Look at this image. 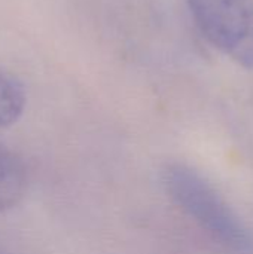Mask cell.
<instances>
[{
    "mask_svg": "<svg viewBox=\"0 0 253 254\" xmlns=\"http://www.w3.org/2000/svg\"><path fill=\"white\" fill-rule=\"evenodd\" d=\"M163 186L170 199L216 244L234 254L253 253L249 229L198 171L182 164L167 165Z\"/></svg>",
    "mask_w": 253,
    "mask_h": 254,
    "instance_id": "cell-1",
    "label": "cell"
},
{
    "mask_svg": "<svg viewBox=\"0 0 253 254\" xmlns=\"http://www.w3.org/2000/svg\"><path fill=\"white\" fill-rule=\"evenodd\" d=\"M207 40L253 70V0H186Z\"/></svg>",
    "mask_w": 253,
    "mask_h": 254,
    "instance_id": "cell-2",
    "label": "cell"
},
{
    "mask_svg": "<svg viewBox=\"0 0 253 254\" xmlns=\"http://www.w3.org/2000/svg\"><path fill=\"white\" fill-rule=\"evenodd\" d=\"M25 168L9 149L0 144V213L13 207L25 190Z\"/></svg>",
    "mask_w": 253,
    "mask_h": 254,
    "instance_id": "cell-3",
    "label": "cell"
},
{
    "mask_svg": "<svg viewBox=\"0 0 253 254\" xmlns=\"http://www.w3.org/2000/svg\"><path fill=\"white\" fill-rule=\"evenodd\" d=\"M25 107L22 85L4 70H0V127H7L19 119Z\"/></svg>",
    "mask_w": 253,
    "mask_h": 254,
    "instance_id": "cell-4",
    "label": "cell"
},
{
    "mask_svg": "<svg viewBox=\"0 0 253 254\" xmlns=\"http://www.w3.org/2000/svg\"><path fill=\"white\" fill-rule=\"evenodd\" d=\"M0 254H9V253H6L4 250H1V249H0Z\"/></svg>",
    "mask_w": 253,
    "mask_h": 254,
    "instance_id": "cell-5",
    "label": "cell"
}]
</instances>
